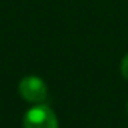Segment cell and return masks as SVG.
Masks as SVG:
<instances>
[{
  "mask_svg": "<svg viewBox=\"0 0 128 128\" xmlns=\"http://www.w3.org/2000/svg\"><path fill=\"white\" fill-rule=\"evenodd\" d=\"M24 128H59L55 112L44 103L32 106L24 116Z\"/></svg>",
  "mask_w": 128,
  "mask_h": 128,
  "instance_id": "6da1fadb",
  "label": "cell"
},
{
  "mask_svg": "<svg viewBox=\"0 0 128 128\" xmlns=\"http://www.w3.org/2000/svg\"><path fill=\"white\" fill-rule=\"evenodd\" d=\"M18 92L26 102L37 105L43 103L48 95V87L46 81L39 76H26L18 84Z\"/></svg>",
  "mask_w": 128,
  "mask_h": 128,
  "instance_id": "7a4b0ae2",
  "label": "cell"
},
{
  "mask_svg": "<svg viewBox=\"0 0 128 128\" xmlns=\"http://www.w3.org/2000/svg\"><path fill=\"white\" fill-rule=\"evenodd\" d=\"M120 72H121V76L128 81V52L122 56L121 64H120Z\"/></svg>",
  "mask_w": 128,
  "mask_h": 128,
  "instance_id": "3957f363",
  "label": "cell"
},
{
  "mask_svg": "<svg viewBox=\"0 0 128 128\" xmlns=\"http://www.w3.org/2000/svg\"><path fill=\"white\" fill-rule=\"evenodd\" d=\"M127 113H128V100H127Z\"/></svg>",
  "mask_w": 128,
  "mask_h": 128,
  "instance_id": "277c9868",
  "label": "cell"
}]
</instances>
